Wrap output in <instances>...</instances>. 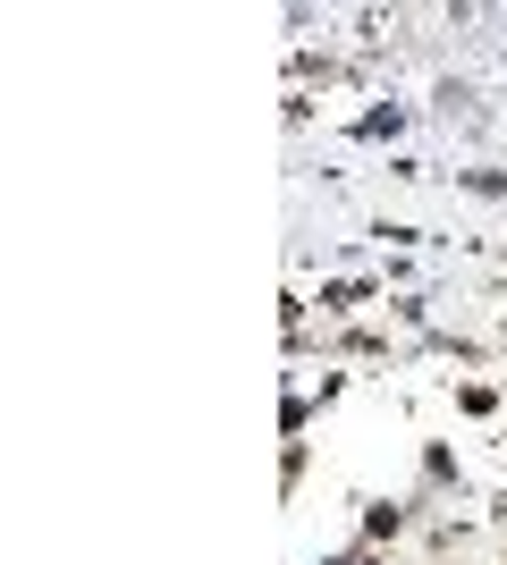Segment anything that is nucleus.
I'll list each match as a JSON object with an SVG mask.
<instances>
[{
	"instance_id": "7ed1b4c3",
	"label": "nucleus",
	"mask_w": 507,
	"mask_h": 565,
	"mask_svg": "<svg viewBox=\"0 0 507 565\" xmlns=\"http://www.w3.org/2000/svg\"><path fill=\"white\" fill-rule=\"evenodd\" d=\"M414 498L423 507H457L465 498V456L448 439H414Z\"/></svg>"
},
{
	"instance_id": "f3484780",
	"label": "nucleus",
	"mask_w": 507,
	"mask_h": 565,
	"mask_svg": "<svg viewBox=\"0 0 507 565\" xmlns=\"http://www.w3.org/2000/svg\"><path fill=\"white\" fill-rule=\"evenodd\" d=\"M499 565H507V557H499Z\"/></svg>"
},
{
	"instance_id": "39448f33",
	"label": "nucleus",
	"mask_w": 507,
	"mask_h": 565,
	"mask_svg": "<svg viewBox=\"0 0 507 565\" xmlns=\"http://www.w3.org/2000/svg\"><path fill=\"white\" fill-rule=\"evenodd\" d=\"M406 127H414V110H406V102H372V110H356V118H347V143H398Z\"/></svg>"
},
{
	"instance_id": "0eeeda50",
	"label": "nucleus",
	"mask_w": 507,
	"mask_h": 565,
	"mask_svg": "<svg viewBox=\"0 0 507 565\" xmlns=\"http://www.w3.org/2000/svg\"><path fill=\"white\" fill-rule=\"evenodd\" d=\"M314 423H321L314 388H296V380H288V397H279V439H314Z\"/></svg>"
},
{
	"instance_id": "9b49d317",
	"label": "nucleus",
	"mask_w": 507,
	"mask_h": 565,
	"mask_svg": "<svg viewBox=\"0 0 507 565\" xmlns=\"http://www.w3.org/2000/svg\"><path fill=\"white\" fill-rule=\"evenodd\" d=\"M296 94H305V85H338V76H347V60H330V51H296Z\"/></svg>"
},
{
	"instance_id": "1a4fd4ad",
	"label": "nucleus",
	"mask_w": 507,
	"mask_h": 565,
	"mask_svg": "<svg viewBox=\"0 0 507 565\" xmlns=\"http://www.w3.org/2000/svg\"><path fill=\"white\" fill-rule=\"evenodd\" d=\"M448 186H457V194H474V203H507V169L474 161V169H448Z\"/></svg>"
},
{
	"instance_id": "9d476101",
	"label": "nucleus",
	"mask_w": 507,
	"mask_h": 565,
	"mask_svg": "<svg viewBox=\"0 0 507 565\" xmlns=\"http://www.w3.org/2000/svg\"><path fill=\"white\" fill-rule=\"evenodd\" d=\"M389 321H398V330H406V338L440 330V321H432V296H423V287H406V296H389Z\"/></svg>"
},
{
	"instance_id": "2eb2a0df",
	"label": "nucleus",
	"mask_w": 507,
	"mask_h": 565,
	"mask_svg": "<svg viewBox=\"0 0 507 565\" xmlns=\"http://www.w3.org/2000/svg\"><path fill=\"white\" fill-rule=\"evenodd\" d=\"M314 565H363V557H356V541H347V548H321Z\"/></svg>"
},
{
	"instance_id": "f8f14e48",
	"label": "nucleus",
	"mask_w": 507,
	"mask_h": 565,
	"mask_svg": "<svg viewBox=\"0 0 507 565\" xmlns=\"http://www.w3.org/2000/svg\"><path fill=\"white\" fill-rule=\"evenodd\" d=\"M372 236H381L389 254H423V245H432V228H414V220H381Z\"/></svg>"
},
{
	"instance_id": "20e7f679",
	"label": "nucleus",
	"mask_w": 507,
	"mask_h": 565,
	"mask_svg": "<svg viewBox=\"0 0 507 565\" xmlns=\"http://www.w3.org/2000/svg\"><path fill=\"white\" fill-rule=\"evenodd\" d=\"M448 405H457L465 423H507V388L490 372H465V380H448Z\"/></svg>"
},
{
	"instance_id": "f257e3e1",
	"label": "nucleus",
	"mask_w": 507,
	"mask_h": 565,
	"mask_svg": "<svg viewBox=\"0 0 507 565\" xmlns=\"http://www.w3.org/2000/svg\"><path fill=\"white\" fill-rule=\"evenodd\" d=\"M440 507H423V498H356V541H372V548H406L423 523H432Z\"/></svg>"
},
{
	"instance_id": "dca6fc26",
	"label": "nucleus",
	"mask_w": 507,
	"mask_h": 565,
	"mask_svg": "<svg viewBox=\"0 0 507 565\" xmlns=\"http://www.w3.org/2000/svg\"><path fill=\"white\" fill-rule=\"evenodd\" d=\"M499 456H507V423H499Z\"/></svg>"
},
{
	"instance_id": "f03ea898",
	"label": "nucleus",
	"mask_w": 507,
	"mask_h": 565,
	"mask_svg": "<svg viewBox=\"0 0 507 565\" xmlns=\"http://www.w3.org/2000/svg\"><path fill=\"white\" fill-rule=\"evenodd\" d=\"M406 354H414L406 338L372 330V321H338V330H321V363H381V372H398Z\"/></svg>"
},
{
	"instance_id": "ddd939ff",
	"label": "nucleus",
	"mask_w": 507,
	"mask_h": 565,
	"mask_svg": "<svg viewBox=\"0 0 507 565\" xmlns=\"http://www.w3.org/2000/svg\"><path fill=\"white\" fill-rule=\"evenodd\" d=\"M347 388H356V372H338V363H321V388H314V405L330 414V405H347Z\"/></svg>"
},
{
	"instance_id": "4468645a",
	"label": "nucleus",
	"mask_w": 507,
	"mask_h": 565,
	"mask_svg": "<svg viewBox=\"0 0 507 565\" xmlns=\"http://www.w3.org/2000/svg\"><path fill=\"white\" fill-rule=\"evenodd\" d=\"M483 532H499V541H507V490L483 498Z\"/></svg>"
},
{
	"instance_id": "6e6552de",
	"label": "nucleus",
	"mask_w": 507,
	"mask_h": 565,
	"mask_svg": "<svg viewBox=\"0 0 507 565\" xmlns=\"http://www.w3.org/2000/svg\"><path fill=\"white\" fill-rule=\"evenodd\" d=\"M314 481V439H279V498L296 507V490Z\"/></svg>"
},
{
	"instance_id": "423d86ee",
	"label": "nucleus",
	"mask_w": 507,
	"mask_h": 565,
	"mask_svg": "<svg viewBox=\"0 0 507 565\" xmlns=\"http://www.w3.org/2000/svg\"><path fill=\"white\" fill-rule=\"evenodd\" d=\"M474 532H483V523H465V515H432L423 523V557H465V548H474Z\"/></svg>"
}]
</instances>
